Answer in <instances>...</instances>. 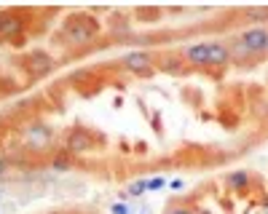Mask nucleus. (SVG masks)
I'll return each instance as SVG.
<instances>
[{
  "mask_svg": "<svg viewBox=\"0 0 268 214\" xmlns=\"http://www.w3.org/2000/svg\"><path fill=\"white\" fill-rule=\"evenodd\" d=\"M209 46V64H225L231 56V48L223 43H207Z\"/></svg>",
  "mask_w": 268,
  "mask_h": 214,
  "instance_id": "6e6552de",
  "label": "nucleus"
},
{
  "mask_svg": "<svg viewBox=\"0 0 268 214\" xmlns=\"http://www.w3.org/2000/svg\"><path fill=\"white\" fill-rule=\"evenodd\" d=\"M263 214H268V204H265V206H263Z\"/></svg>",
  "mask_w": 268,
  "mask_h": 214,
  "instance_id": "a211bd4d",
  "label": "nucleus"
},
{
  "mask_svg": "<svg viewBox=\"0 0 268 214\" xmlns=\"http://www.w3.org/2000/svg\"><path fill=\"white\" fill-rule=\"evenodd\" d=\"M159 188H164V180H161V177L148 180V190H159Z\"/></svg>",
  "mask_w": 268,
  "mask_h": 214,
  "instance_id": "4468645a",
  "label": "nucleus"
},
{
  "mask_svg": "<svg viewBox=\"0 0 268 214\" xmlns=\"http://www.w3.org/2000/svg\"><path fill=\"white\" fill-rule=\"evenodd\" d=\"M244 14L252 16V19H265V16H268V8H247Z\"/></svg>",
  "mask_w": 268,
  "mask_h": 214,
  "instance_id": "9b49d317",
  "label": "nucleus"
},
{
  "mask_svg": "<svg viewBox=\"0 0 268 214\" xmlns=\"http://www.w3.org/2000/svg\"><path fill=\"white\" fill-rule=\"evenodd\" d=\"M265 51H268V48H265Z\"/></svg>",
  "mask_w": 268,
  "mask_h": 214,
  "instance_id": "6ab92c4d",
  "label": "nucleus"
},
{
  "mask_svg": "<svg viewBox=\"0 0 268 214\" xmlns=\"http://www.w3.org/2000/svg\"><path fill=\"white\" fill-rule=\"evenodd\" d=\"M233 54H236V56H239V59H247V56H252V54H249V48H247V46H244V43H236V46H233Z\"/></svg>",
  "mask_w": 268,
  "mask_h": 214,
  "instance_id": "f8f14e48",
  "label": "nucleus"
},
{
  "mask_svg": "<svg viewBox=\"0 0 268 214\" xmlns=\"http://www.w3.org/2000/svg\"><path fill=\"white\" fill-rule=\"evenodd\" d=\"M151 64H153V59H151V54H145V51H131L123 56V67L131 72H148Z\"/></svg>",
  "mask_w": 268,
  "mask_h": 214,
  "instance_id": "7ed1b4c3",
  "label": "nucleus"
},
{
  "mask_svg": "<svg viewBox=\"0 0 268 214\" xmlns=\"http://www.w3.org/2000/svg\"><path fill=\"white\" fill-rule=\"evenodd\" d=\"M67 35H70V40H75V43H86L89 38L94 35V27H70L67 30Z\"/></svg>",
  "mask_w": 268,
  "mask_h": 214,
  "instance_id": "1a4fd4ad",
  "label": "nucleus"
},
{
  "mask_svg": "<svg viewBox=\"0 0 268 214\" xmlns=\"http://www.w3.org/2000/svg\"><path fill=\"white\" fill-rule=\"evenodd\" d=\"M169 214H193L191 209H185V206H180V209H172Z\"/></svg>",
  "mask_w": 268,
  "mask_h": 214,
  "instance_id": "dca6fc26",
  "label": "nucleus"
},
{
  "mask_svg": "<svg viewBox=\"0 0 268 214\" xmlns=\"http://www.w3.org/2000/svg\"><path fill=\"white\" fill-rule=\"evenodd\" d=\"M228 185H231L233 190H244L249 185V174L247 172H233V174H228Z\"/></svg>",
  "mask_w": 268,
  "mask_h": 214,
  "instance_id": "9d476101",
  "label": "nucleus"
},
{
  "mask_svg": "<svg viewBox=\"0 0 268 214\" xmlns=\"http://www.w3.org/2000/svg\"><path fill=\"white\" fill-rule=\"evenodd\" d=\"M22 19H17V16H0V35L3 38H17L19 32H22Z\"/></svg>",
  "mask_w": 268,
  "mask_h": 214,
  "instance_id": "0eeeda50",
  "label": "nucleus"
},
{
  "mask_svg": "<svg viewBox=\"0 0 268 214\" xmlns=\"http://www.w3.org/2000/svg\"><path fill=\"white\" fill-rule=\"evenodd\" d=\"M67 150L70 152H86V150H91V136L86 134V132H70L67 136Z\"/></svg>",
  "mask_w": 268,
  "mask_h": 214,
  "instance_id": "39448f33",
  "label": "nucleus"
},
{
  "mask_svg": "<svg viewBox=\"0 0 268 214\" xmlns=\"http://www.w3.org/2000/svg\"><path fill=\"white\" fill-rule=\"evenodd\" d=\"M185 56H188V62H193V64H209V46H207V43L188 46V48H185Z\"/></svg>",
  "mask_w": 268,
  "mask_h": 214,
  "instance_id": "423d86ee",
  "label": "nucleus"
},
{
  "mask_svg": "<svg viewBox=\"0 0 268 214\" xmlns=\"http://www.w3.org/2000/svg\"><path fill=\"white\" fill-rule=\"evenodd\" d=\"M143 190H148V182H145V180H140V182H134V185L129 188V193H131V196H140Z\"/></svg>",
  "mask_w": 268,
  "mask_h": 214,
  "instance_id": "ddd939ff",
  "label": "nucleus"
},
{
  "mask_svg": "<svg viewBox=\"0 0 268 214\" xmlns=\"http://www.w3.org/2000/svg\"><path fill=\"white\" fill-rule=\"evenodd\" d=\"M113 214H129V209H126L123 204H115V206H113Z\"/></svg>",
  "mask_w": 268,
  "mask_h": 214,
  "instance_id": "2eb2a0df",
  "label": "nucleus"
},
{
  "mask_svg": "<svg viewBox=\"0 0 268 214\" xmlns=\"http://www.w3.org/2000/svg\"><path fill=\"white\" fill-rule=\"evenodd\" d=\"M27 64H30V70H33L35 75H43V72H49L54 67V59L46 51H33L27 56Z\"/></svg>",
  "mask_w": 268,
  "mask_h": 214,
  "instance_id": "20e7f679",
  "label": "nucleus"
},
{
  "mask_svg": "<svg viewBox=\"0 0 268 214\" xmlns=\"http://www.w3.org/2000/svg\"><path fill=\"white\" fill-rule=\"evenodd\" d=\"M54 166H57V169H65L67 160H65V158H57V160H54Z\"/></svg>",
  "mask_w": 268,
  "mask_h": 214,
  "instance_id": "f3484780",
  "label": "nucleus"
},
{
  "mask_svg": "<svg viewBox=\"0 0 268 214\" xmlns=\"http://www.w3.org/2000/svg\"><path fill=\"white\" fill-rule=\"evenodd\" d=\"M25 142L30 144V148H35V150H43L46 144L51 142V128H49V126H43V124H33V126H27V132H25Z\"/></svg>",
  "mask_w": 268,
  "mask_h": 214,
  "instance_id": "f257e3e1",
  "label": "nucleus"
},
{
  "mask_svg": "<svg viewBox=\"0 0 268 214\" xmlns=\"http://www.w3.org/2000/svg\"><path fill=\"white\" fill-rule=\"evenodd\" d=\"M241 43L249 48V54L265 51V48H268V30H263V27H252V30H247V32L241 35Z\"/></svg>",
  "mask_w": 268,
  "mask_h": 214,
  "instance_id": "f03ea898",
  "label": "nucleus"
}]
</instances>
